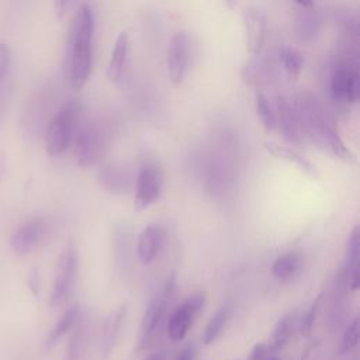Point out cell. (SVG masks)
<instances>
[{
	"mask_svg": "<svg viewBox=\"0 0 360 360\" xmlns=\"http://www.w3.org/2000/svg\"><path fill=\"white\" fill-rule=\"evenodd\" d=\"M292 105L301 134L309 138L318 148L339 159L346 162L354 159L352 150L343 142L333 117L311 91L298 93L292 100Z\"/></svg>",
	"mask_w": 360,
	"mask_h": 360,
	"instance_id": "obj_1",
	"label": "cell"
},
{
	"mask_svg": "<svg viewBox=\"0 0 360 360\" xmlns=\"http://www.w3.org/2000/svg\"><path fill=\"white\" fill-rule=\"evenodd\" d=\"M96 20L89 4H82L75 13L68 35L65 56V79L72 90H82L93 66V38Z\"/></svg>",
	"mask_w": 360,
	"mask_h": 360,
	"instance_id": "obj_2",
	"label": "cell"
},
{
	"mask_svg": "<svg viewBox=\"0 0 360 360\" xmlns=\"http://www.w3.org/2000/svg\"><path fill=\"white\" fill-rule=\"evenodd\" d=\"M80 107L76 101L65 103L45 128V149L49 156L65 153L77 132Z\"/></svg>",
	"mask_w": 360,
	"mask_h": 360,
	"instance_id": "obj_3",
	"label": "cell"
},
{
	"mask_svg": "<svg viewBox=\"0 0 360 360\" xmlns=\"http://www.w3.org/2000/svg\"><path fill=\"white\" fill-rule=\"evenodd\" d=\"M176 290V274L170 273L169 277L166 278L165 284L156 292L149 304L146 305V309L143 312V316L141 319V326H139V336H138V349L145 347L156 335L159 330L167 308L170 305V301L174 295Z\"/></svg>",
	"mask_w": 360,
	"mask_h": 360,
	"instance_id": "obj_4",
	"label": "cell"
},
{
	"mask_svg": "<svg viewBox=\"0 0 360 360\" xmlns=\"http://www.w3.org/2000/svg\"><path fill=\"white\" fill-rule=\"evenodd\" d=\"M73 143L77 165L82 167L94 166L101 159L107 145L105 129L98 122L89 121L77 129Z\"/></svg>",
	"mask_w": 360,
	"mask_h": 360,
	"instance_id": "obj_5",
	"label": "cell"
},
{
	"mask_svg": "<svg viewBox=\"0 0 360 360\" xmlns=\"http://www.w3.org/2000/svg\"><path fill=\"white\" fill-rule=\"evenodd\" d=\"M330 97L336 103L354 104L360 97V75L352 60H338L330 72Z\"/></svg>",
	"mask_w": 360,
	"mask_h": 360,
	"instance_id": "obj_6",
	"label": "cell"
},
{
	"mask_svg": "<svg viewBox=\"0 0 360 360\" xmlns=\"http://www.w3.org/2000/svg\"><path fill=\"white\" fill-rule=\"evenodd\" d=\"M77 273V250L73 243L65 246L59 255L52 290L49 294V305H62L72 292Z\"/></svg>",
	"mask_w": 360,
	"mask_h": 360,
	"instance_id": "obj_7",
	"label": "cell"
},
{
	"mask_svg": "<svg viewBox=\"0 0 360 360\" xmlns=\"http://www.w3.org/2000/svg\"><path fill=\"white\" fill-rule=\"evenodd\" d=\"M205 304V292L197 291L187 297L169 316L167 333L173 342H180L186 338L194 321L200 315Z\"/></svg>",
	"mask_w": 360,
	"mask_h": 360,
	"instance_id": "obj_8",
	"label": "cell"
},
{
	"mask_svg": "<svg viewBox=\"0 0 360 360\" xmlns=\"http://www.w3.org/2000/svg\"><path fill=\"white\" fill-rule=\"evenodd\" d=\"M163 188V174L160 169L153 163L143 165L135 180V197L134 207L136 211L148 210L155 204Z\"/></svg>",
	"mask_w": 360,
	"mask_h": 360,
	"instance_id": "obj_9",
	"label": "cell"
},
{
	"mask_svg": "<svg viewBox=\"0 0 360 360\" xmlns=\"http://www.w3.org/2000/svg\"><path fill=\"white\" fill-rule=\"evenodd\" d=\"M190 59V41L186 32H177L167 48V75L174 86H180L186 77Z\"/></svg>",
	"mask_w": 360,
	"mask_h": 360,
	"instance_id": "obj_10",
	"label": "cell"
},
{
	"mask_svg": "<svg viewBox=\"0 0 360 360\" xmlns=\"http://www.w3.org/2000/svg\"><path fill=\"white\" fill-rule=\"evenodd\" d=\"M48 232L44 218H31L21 224L10 236V246L15 253L25 255L37 248Z\"/></svg>",
	"mask_w": 360,
	"mask_h": 360,
	"instance_id": "obj_11",
	"label": "cell"
},
{
	"mask_svg": "<svg viewBox=\"0 0 360 360\" xmlns=\"http://www.w3.org/2000/svg\"><path fill=\"white\" fill-rule=\"evenodd\" d=\"M242 22L245 31V42L248 51L256 56L260 55L266 41V18L256 7H246L242 13Z\"/></svg>",
	"mask_w": 360,
	"mask_h": 360,
	"instance_id": "obj_12",
	"label": "cell"
},
{
	"mask_svg": "<svg viewBox=\"0 0 360 360\" xmlns=\"http://www.w3.org/2000/svg\"><path fill=\"white\" fill-rule=\"evenodd\" d=\"M274 115H276V129L280 131L281 136L291 143H300L301 129L297 120V114L292 101L278 94L274 100Z\"/></svg>",
	"mask_w": 360,
	"mask_h": 360,
	"instance_id": "obj_13",
	"label": "cell"
},
{
	"mask_svg": "<svg viewBox=\"0 0 360 360\" xmlns=\"http://www.w3.org/2000/svg\"><path fill=\"white\" fill-rule=\"evenodd\" d=\"M127 315V304H120L114 308L103 321L98 343V360H107V357L114 350L115 342L120 336L122 322Z\"/></svg>",
	"mask_w": 360,
	"mask_h": 360,
	"instance_id": "obj_14",
	"label": "cell"
},
{
	"mask_svg": "<svg viewBox=\"0 0 360 360\" xmlns=\"http://www.w3.org/2000/svg\"><path fill=\"white\" fill-rule=\"evenodd\" d=\"M165 229L159 225H148L136 239V255L143 264H150L162 252L165 245Z\"/></svg>",
	"mask_w": 360,
	"mask_h": 360,
	"instance_id": "obj_15",
	"label": "cell"
},
{
	"mask_svg": "<svg viewBox=\"0 0 360 360\" xmlns=\"http://www.w3.org/2000/svg\"><path fill=\"white\" fill-rule=\"evenodd\" d=\"M242 80L256 89H263L271 84L276 77V66L271 59L256 55L253 60L245 65L242 69Z\"/></svg>",
	"mask_w": 360,
	"mask_h": 360,
	"instance_id": "obj_16",
	"label": "cell"
},
{
	"mask_svg": "<svg viewBox=\"0 0 360 360\" xmlns=\"http://www.w3.org/2000/svg\"><path fill=\"white\" fill-rule=\"evenodd\" d=\"M129 59V35L128 32H120L115 39L108 66H107V77L111 83H120L125 75Z\"/></svg>",
	"mask_w": 360,
	"mask_h": 360,
	"instance_id": "obj_17",
	"label": "cell"
},
{
	"mask_svg": "<svg viewBox=\"0 0 360 360\" xmlns=\"http://www.w3.org/2000/svg\"><path fill=\"white\" fill-rule=\"evenodd\" d=\"M80 316V307L77 304L70 305L60 316L59 319L55 322V325L49 329V332L46 333L45 339H44V349L45 350H51L53 346H56L59 343V340L72 330L73 325L76 323L77 318Z\"/></svg>",
	"mask_w": 360,
	"mask_h": 360,
	"instance_id": "obj_18",
	"label": "cell"
},
{
	"mask_svg": "<svg viewBox=\"0 0 360 360\" xmlns=\"http://www.w3.org/2000/svg\"><path fill=\"white\" fill-rule=\"evenodd\" d=\"M302 266V256L298 252H287L271 264V274L278 281H288L298 274Z\"/></svg>",
	"mask_w": 360,
	"mask_h": 360,
	"instance_id": "obj_19",
	"label": "cell"
},
{
	"mask_svg": "<svg viewBox=\"0 0 360 360\" xmlns=\"http://www.w3.org/2000/svg\"><path fill=\"white\" fill-rule=\"evenodd\" d=\"M264 148H266V150L270 155L297 165L307 174L316 176V169L314 167V165L304 155H301L300 152H297V150H294V149H291L288 146H283V145L274 143V142H266Z\"/></svg>",
	"mask_w": 360,
	"mask_h": 360,
	"instance_id": "obj_20",
	"label": "cell"
},
{
	"mask_svg": "<svg viewBox=\"0 0 360 360\" xmlns=\"http://www.w3.org/2000/svg\"><path fill=\"white\" fill-rule=\"evenodd\" d=\"M295 31H297V37L307 42V41H312L318 31H319V18L316 15V13L311 8H304L300 10V13L297 14L295 18Z\"/></svg>",
	"mask_w": 360,
	"mask_h": 360,
	"instance_id": "obj_21",
	"label": "cell"
},
{
	"mask_svg": "<svg viewBox=\"0 0 360 360\" xmlns=\"http://www.w3.org/2000/svg\"><path fill=\"white\" fill-rule=\"evenodd\" d=\"M280 66L283 68L288 80H297L304 68V58L300 51L291 46H283L278 51Z\"/></svg>",
	"mask_w": 360,
	"mask_h": 360,
	"instance_id": "obj_22",
	"label": "cell"
},
{
	"mask_svg": "<svg viewBox=\"0 0 360 360\" xmlns=\"http://www.w3.org/2000/svg\"><path fill=\"white\" fill-rule=\"evenodd\" d=\"M292 323H294V316L291 314H287L277 321L271 332L270 340L267 343L271 354H276L278 350H281L287 345L292 333Z\"/></svg>",
	"mask_w": 360,
	"mask_h": 360,
	"instance_id": "obj_23",
	"label": "cell"
},
{
	"mask_svg": "<svg viewBox=\"0 0 360 360\" xmlns=\"http://www.w3.org/2000/svg\"><path fill=\"white\" fill-rule=\"evenodd\" d=\"M86 346V322L77 318L72 328V333L66 346L63 360H80Z\"/></svg>",
	"mask_w": 360,
	"mask_h": 360,
	"instance_id": "obj_24",
	"label": "cell"
},
{
	"mask_svg": "<svg viewBox=\"0 0 360 360\" xmlns=\"http://www.w3.org/2000/svg\"><path fill=\"white\" fill-rule=\"evenodd\" d=\"M100 183L104 188L114 194H122L129 187L127 174L117 167H105L103 172H100Z\"/></svg>",
	"mask_w": 360,
	"mask_h": 360,
	"instance_id": "obj_25",
	"label": "cell"
},
{
	"mask_svg": "<svg viewBox=\"0 0 360 360\" xmlns=\"http://www.w3.org/2000/svg\"><path fill=\"white\" fill-rule=\"evenodd\" d=\"M229 318V308L228 307H222L219 308L208 321V323L205 325V329L202 332L201 340L202 345L208 346L211 343H214L217 340V338L221 335L224 326L226 325V321Z\"/></svg>",
	"mask_w": 360,
	"mask_h": 360,
	"instance_id": "obj_26",
	"label": "cell"
},
{
	"mask_svg": "<svg viewBox=\"0 0 360 360\" xmlns=\"http://www.w3.org/2000/svg\"><path fill=\"white\" fill-rule=\"evenodd\" d=\"M255 108H256L257 118L260 120L263 128L267 132H273L276 129L274 107H273V104L269 101V98L263 93H256Z\"/></svg>",
	"mask_w": 360,
	"mask_h": 360,
	"instance_id": "obj_27",
	"label": "cell"
},
{
	"mask_svg": "<svg viewBox=\"0 0 360 360\" xmlns=\"http://www.w3.org/2000/svg\"><path fill=\"white\" fill-rule=\"evenodd\" d=\"M359 342V319H353L345 329L338 353L339 354H346L349 352H352Z\"/></svg>",
	"mask_w": 360,
	"mask_h": 360,
	"instance_id": "obj_28",
	"label": "cell"
},
{
	"mask_svg": "<svg viewBox=\"0 0 360 360\" xmlns=\"http://www.w3.org/2000/svg\"><path fill=\"white\" fill-rule=\"evenodd\" d=\"M321 302H322V294H319L314 300V302L309 305V308L304 314V316L301 319V325H300V330H301L302 336H309L311 335L314 323H315V318H316L319 307H321Z\"/></svg>",
	"mask_w": 360,
	"mask_h": 360,
	"instance_id": "obj_29",
	"label": "cell"
},
{
	"mask_svg": "<svg viewBox=\"0 0 360 360\" xmlns=\"http://www.w3.org/2000/svg\"><path fill=\"white\" fill-rule=\"evenodd\" d=\"M11 63V53L7 44L0 42V82L6 77Z\"/></svg>",
	"mask_w": 360,
	"mask_h": 360,
	"instance_id": "obj_30",
	"label": "cell"
},
{
	"mask_svg": "<svg viewBox=\"0 0 360 360\" xmlns=\"http://www.w3.org/2000/svg\"><path fill=\"white\" fill-rule=\"evenodd\" d=\"M271 356L270 349L267 346V343H256L250 353L248 354L246 360H267Z\"/></svg>",
	"mask_w": 360,
	"mask_h": 360,
	"instance_id": "obj_31",
	"label": "cell"
},
{
	"mask_svg": "<svg viewBox=\"0 0 360 360\" xmlns=\"http://www.w3.org/2000/svg\"><path fill=\"white\" fill-rule=\"evenodd\" d=\"M197 357V347L194 343L187 345L176 357V360H195Z\"/></svg>",
	"mask_w": 360,
	"mask_h": 360,
	"instance_id": "obj_32",
	"label": "cell"
},
{
	"mask_svg": "<svg viewBox=\"0 0 360 360\" xmlns=\"http://www.w3.org/2000/svg\"><path fill=\"white\" fill-rule=\"evenodd\" d=\"M73 0H53V8H55V13L59 18H62L66 11L70 8Z\"/></svg>",
	"mask_w": 360,
	"mask_h": 360,
	"instance_id": "obj_33",
	"label": "cell"
},
{
	"mask_svg": "<svg viewBox=\"0 0 360 360\" xmlns=\"http://www.w3.org/2000/svg\"><path fill=\"white\" fill-rule=\"evenodd\" d=\"M28 285H30V288L32 290L34 294H38V290H39V280H38V271H37V270H32L31 274L28 276Z\"/></svg>",
	"mask_w": 360,
	"mask_h": 360,
	"instance_id": "obj_34",
	"label": "cell"
},
{
	"mask_svg": "<svg viewBox=\"0 0 360 360\" xmlns=\"http://www.w3.org/2000/svg\"><path fill=\"white\" fill-rule=\"evenodd\" d=\"M167 359V354L165 350H159V352H155L149 356H146L143 360H166Z\"/></svg>",
	"mask_w": 360,
	"mask_h": 360,
	"instance_id": "obj_35",
	"label": "cell"
},
{
	"mask_svg": "<svg viewBox=\"0 0 360 360\" xmlns=\"http://www.w3.org/2000/svg\"><path fill=\"white\" fill-rule=\"evenodd\" d=\"M295 3H298L304 8H311L314 6V0H295Z\"/></svg>",
	"mask_w": 360,
	"mask_h": 360,
	"instance_id": "obj_36",
	"label": "cell"
},
{
	"mask_svg": "<svg viewBox=\"0 0 360 360\" xmlns=\"http://www.w3.org/2000/svg\"><path fill=\"white\" fill-rule=\"evenodd\" d=\"M224 4L229 8V10H233L238 4V0H224Z\"/></svg>",
	"mask_w": 360,
	"mask_h": 360,
	"instance_id": "obj_37",
	"label": "cell"
},
{
	"mask_svg": "<svg viewBox=\"0 0 360 360\" xmlns=\"http://www.w3.org/2000/svg\"><path fill=\"white\" fill-rule=\"evenodd\" d=\"M267 360H278V357H277L276 354H271V356H270Z\"/></svg>",
	"mask_w": 360,
	"mask_h": 360,
	"instance_id": "obj_38",
	"label": "cell"
},
{
	"mask_svg": "<svg viewBox=\"0 0 360 360\" xmlns=\"http://www.w3.org/2000/svg\"><path fill=\"white\" fill-rule=\"evenodd\" d=\"M1 174H3V163L0 162V180H1Z\"/></svg>",
	"mask_w": 360,
	"mask_h": 360,
	"instance_id": "obj_39",
	"label": "cell"
}]
</instances>
